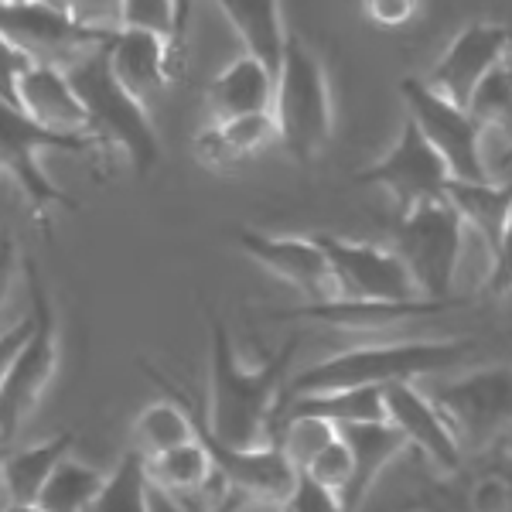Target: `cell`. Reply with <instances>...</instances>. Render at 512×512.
I'll return each instance as SVG.
<instances>
[{
	"instance_id": "836d02e7",
	"label": "cell",
	"mask_w": 512,
	"mask_h": 512,
	"mask_svg": "<svg viewBox=\"0 0 512 512\" xmlns=\"http://www.w3.org/2000/svg\"><path fill=\"white\" fill-rule=\"evenodd\" d=\"M366 11H369V18H373L376 24L396 28V24L414 21L417 11H420V4H414V0H369Z\"/></svg>"
},
{
	"instance_id": "e575fe53",
	"label": "cell",
	"mask_w": 512,
	"mask_h": 512,
	"mask_svg": "<svg viewBox=\"0 0 512 512\" xmlns=\"http://www.w3.org/2000/svg\"><path fill=\"white\" fill-rule=\"evenodd\" d=\"M28 335H31V315H24L21 321H14L7 332H0V383H4L11 362L18 359L21 345L28 342Z\"/></svg>"
},
{
	"instance_id": "3957f363",
	"label": "cell",
	"mask_w": 512,
	"mask_h": 512,
	"mask_svg": "<svg viewBox=\"0 0 512 512\" xmlns=\"http://www.w3.org/2000/svg\"><path fill=\"white\" fill-rule=\"evenodd\" d=\"M69 86L86 113V134L99 147H117L130 168L147 178L161 164V137L147 106H140L127 89L113 79L106 62V45L82 55L65 69Z\"/></svg>"
},
{
	"instance_id": "277c9868",
	"label": "cell",
	"mask_w": 512,
	"mask_h": 512,
	"mask_svg": "<svg viewBox=\"0 0 512 512\" xmlns=\"http://www.w3.org/2000/svg\"><path fill=\"white\" fill-rule=\"evenodd\" d=\"M270 117L277 127V144L301 168H311L332 140V82L325 62L304 38H287L284 65L274 86Z\"/></svg>"
},
{
	"instance_id": "d6986e66",
	"label": "cell",
	"mask_w": 512,
	"mask_h": 512,
	"mask_svg": "<svg viewBox=\"0 0 512 512\" xmlns=\"http://www.w3.org/2000/svg\"><path fill=\"white\" fill-rule=\"evenodd\" d=\"M106 62H110L113 79L147 110H154V103L181 76L168 55V45L140 31H120L106 45Z\"/></svg>"
},
{
	"instance_id": "603a6c76",
	"label": "cell",
	"mask_w": 512,
	"mask_h": 512,
	"mask_svg": "<svg viewBox=\"0 0 512 512\" xmlns=\"http://www.w3.org/2000/svg\"><path fill=\"white\" fill-rule=\"evenodd\" d=\"M274 76L263 65H256L246 55H236L219 76H212L205 89V106H209L212 123L222 120H243L270 113L274 106Z\"/></svg>"
},
{
	"instance_id": "ba28073f",
	"label": "cell",
	"mask_w": 512,
	"mask_h": 512,
	"mask_svg": "<svg viewBox=\"0 0 512 512\" xmlns=\"http://www.w3.org/2000/svg\"><path fill=\"white\" fill-rule=\"evenodd\" d=\"M431 403L451 427L461 454L492 448L512 434V366H489L437 383Z\"/></svg>"
},
{
	"instance_id": "8fae6325",
	"label": "cell",
	"mask_w": 512,
	"mask_h": 512,
	"mask_svg": "<svg viewBox=\"0 0 512 512\" xmlns=\"http://www.w3.org/2000/svg\"><path fill=\"white\" fill-rule=\"evenodd\" d=\"M0 35L31 65L69 69L82 55L110 45L79 28L69 4L52 0H0Z\"/></svg>"
},
{
	"instance_id": "ffe728a7",
	"label": "cell",
	"mask_w": 512,
	"mask_h": 512,
	"mask_svg": "<svg viewBox=\"0 0 512 512\" xmlns=\"http://www.w3.org/2000/svg\"><path fill=\"white\" fill-rule=\"evenodd\" d=\"M140 369H144L147 379L164 393V400L147 403L134 417V448L130 451H137L144 461H151V458H161V454L181 448V444L195 441V414L188 410L185 396H181V386H175L168 376L158 373V366L140 359Z\"/></svg>"
},
{
	"instance_id": "7a4b0ae2",
	"label": "cell",
	"mask_w": 512,
	"mask_h": 512,
	"mask_svg": "<svg viewBox=\"0 0 512 512\" xmlns=\"http://www.w3.org/2000/svg\"><path fill=\"white\" fill-rule=\"evenodd\" d=\"M475 355V338H410V342L355 345L308 369H297L284 386V400L328 390H386L393 383H417L424 376L458 369Z\"/></svg>"
},
{
	"instance_id": "5bb4252c",
	"label": "cell",
	"mask_w": 512,
	"mask_h": 512,
	"mask_svg": "<svg viewBox=\"0 0 512 512\" xmlns=\"http://www.w3.org/2000/svg\"><path fill=\"white\" fill-rule=\"evenodd\" d=\"M506 55H509V28L489 24V21H475L451 38V45L444 48V55L434 62L424 86L441 99H448L451 106H458V110H468L475 89L482 86L485 76H489Z\"/></svg>"
},
{
	"instance_id": "e0dca14e",
	"label": "cell",
	"mask_w": 512,
	"mask_h": 512,
	"mask_svg": "<svg viewBox=\"0 0 512 512\" xmlns=\"http://www.w3.org/2000/svg\"><path fill=\"white\" fill-rule=\"evenodd\" d=\"M465 301H403V304H352V301H325V304H297L287 311H270L274 321H315V325H332L338 332L355 335H379L400 328L407 321H420L431 315L458 308Z\"/></svg>"
},
{
	"instance_id": "8992f818",
	"label": "cell",
	"mask_w": 512,
	"mask_h": 512,
	"mask_svg": "<svg viewBox=\"0 0 512 512\" xmlns=\"http://www.w3.org/2000/svg\"><path fill=\"white\" fill-rule=\"evenodd\" d=\"M461 250H465V226L448 205V198L424 202L396 216L393 253L407 267L420 301H454L451 291Z\"/></svg>"
},
{
	"instance_id": "52a82bcc",
	"label": "cell",
	"mask_w": 512,
	"mask_h": 512,
	"mask_svg": "<svg viewBox=\"0 0 512 512\" xmlns=\"http://www.w3.org/2000/svg\"><path fill=\"white\" fill-rule=\"evenodd\" d=\"M48 151H62V154H86L96 151L93 140H69V137H55L48 130L35 127L18 106L0 103V178H11L21 188V195L28 198L31 216L41 229H48V219L59 209L76 212V202L65 188L55 185L48 178L45 158Z\"/></svg>"
},
{
	"instance_id": "6da1fadb",
	"label": "cell",
	"mask_w": 512,
	"mask_h": 512,
	"mask_svg": "<svg viewBox=\"0 0 512 512\" xmlns=\"http://www.w3.org/2000/svg\"><path fill=\"white\" fill-rule=\"evenodd\" d=\"M209 332V407L202 427L209 437L236 451H256L277 444V414L297 352V338H287L260 366H246L236 352L229 325L209 301H202Z\"/></svg>"
},
{
	"instance_id": "7402d4cb",
	"label": "cell",
	"mask_w": 512,
	"mask_h": 512,
	"mask_svg": "<svg viewBox=\"0 0 512 512\" xmlns=\"http://www.w3.org/2000/svg\"><path fill=\"white\" fill-rule=\"evenodd\" d=\"M338 434H342V441L352 451V478L342 492V509L359 512L362 502L369 499V492L376 489L379 475L407 451V441L386 420H379V424H352L342 427Z\"/></svg>"
},
{
	"instance_id": "60d3db41",
	"label": "cell",
	"mask_w": 512,
	"mask_h": 512,
	"mask_svg": "<svg viewBox=\"0 0 512 512\" xmlns=\"http://www.w3.org/2000/svg\"><path fill=\"white\" fill-rule=\"evenodd\" d=\"M509 52H512V28H509Z\"/></svg>"
},
{
	"instance_id": "f1b7e54d",
	"label": "cell",
	"mask_w": 512,
	"mask_h": 512,
	"mask_svg": "<svg viewBox=\"0 0 512 512\" xmlns=\"http://www.w3.org/2000/svg\"><path fill=\"white\" fill-rule=\"evenodd\" d=\"M86 512H151V478L137 451H127L117 461Z\"/></svg>"
},
{
	"instance_id": "d6a6232c",
	"label": "cell",
	"mask_w": 512,
	"mask_h": 512,
	"mask_svg": "<svg viewBox=\"0 0 512 512\" xmlns=\"http://www.w3.org/2000/svg\"><path fill=\"white\" fill-rule=\"evenodd\" d=\"M28 59L11 45L4 35H0V103H11L14 106V93H18V79L21 72L28 69Z\"/></svg>"
},
{
	"instance_id": "2e32d148",
	"label": "cell",
	"mask_w": 512,
	"mask_h": 512,
	"mask_svg": "<svg viewBox=\"0 0 512 512\" xmlns=\"http://www.w3.org/2000/svg\"><path fill=\"white\" fill-rule=\"evenodd\" d=\"M383 417L386 424L396 427L407 448L420 454L431 475L454 472L461 465V448L454 441L451 427L437 414L431 396L417 390V383H393L383 390Z\"/></svg>"
},
{
	"instance_id": "d4e9b609",
	"label": "cell",
	"mask_w": 512,
	"mask_h": 512,
	"mask_svg": "<svg viewBox=\"0 0 512 512\" xmlns=\"http://www.w3.org/2000/svg\"><path fill=\"white\" fill-rule=\"evenodd\" d=\"M277 144V127L270 113L243 120H222L209 123L195 137V158L212 171H233L239 164L253 161L260 151Z\"/></svg>"
},
{
	"instance_id": "d590c367",
	"label": "cell",
	"mask_w": 512,
	"mask_h": 512,
	"mask_svg": "<svg viewBox=\"0 0 512 512\" xmlns=\"http://www.w3.org/2000/svg\"><path fill=\"white\" fill-rule=\"evenodd\" d=\"M14 274H18V250L11 239H0V308L7 304V294L14 287Z\"/></svg>"
},
{
	"instance_id": "8d00e7d4",
	"label": "cell",
	"mask_w": 512,
	"mask_h": 512,
	"mask_svg": "<svg viewBox=\"0 0 512 512\" xmlns=\"http://www.w3.org/2000/svg\"><path fill=\"white\" fill-rule=\"evenodd\" d=\"M151 512H188V506L181 499H175V495H168L151 485Z\"/></svg>"
},
{
	"instance_id": "7bdbcfd3",
	"label": "cell",
	"mask_w": 512,
	"mask_h": 512,
	"mask_svg": "<svg viewBox=\"0 0 512 512\" xmlns=\"http://www.w3.org/2000/svg\"><path fill=\"white\" fill-rule=\"evenodd\" d=\"M0 239H4V236H0Z\"/></svg>"
},
{
	"instance_id": "74e56055",
	"label": "cell",
	"mask_w": 512,
	"mask_h": 512,
	"mask_svg": "<svg viewBox=\"0 0 512 512\" xmlns=\"http://www.w3.org/2000/svg\"><path fill=\"white\" fill-rule=\"evenodd\" d=\"M0 512H45L38 506V502H24V506H14V502H4V509Z\"/></svg>"
},
{
	"instance_id": "4fadbf2b",
	"label": "cell",
	"mask_w": 512,
	"mask_h": 512,
	"mask_svg": "<svg viewBox=\"0 0 512 512\" xmlns=\"http://www.w3.org/2000/svg\"><path fill=\"white\" fill-rule=\"evenodd\" d=\"M352 178L355 185L383 188L393 198L396 216H403V212L417 209L424 202H437L451 185L448 168H444L441 158L431 151V144L420 137V130L407 117H403L400 134L390 144V151L383 158H376L369 168L355 171Z\"/></svg>"
},
{
	"instance_id": "cb8c5ba5",
	"label": "cell",
	"mask_w": 512,
	"mask_h": 512,
	"mask_svg": "<svg viewBox=\"0 0 512 512\" xmlns=\"http://www.w3.org/2000/svg\"><path fill=\"white\" fill-rule=\"evenodd\" d=\"M444 198L458 212L461 226L482 239L492 260L512 219V175L506 181H451Z\"/></svg>"
},
{
	"instance_id": "1f68e13d",
	"label": "cell",
	"mask_w": 512,
	"mask_h": 512,
	"mask_svg": "<svg viewBox=\"0 0 512 512\" xmlns=\"http://www.w3.org/2000/svg\"><path fill=\"white\" fill-rule=\"evenodd\" d=\"M509 291H512V219L506 226V236H502V243H499V253L489 260V277H485L482 294L499 301V297H506Z\"/></svg>"
},
{
	"instance_id": "484cf974",
	"label": "cell",
	"mask_w": 512,
	"mask_h": 512,
	"mask_svg": "<svg viewBox=\"0 0 512 512\" xmlns=\"http://www.w3.org/2000/svg\"><path fill=\"white\" fill-rule=\"evenodd\" d=\"M72 444H76V434L59 431L55 437L28 444V448H7L4 465H0V492H4V502H14V506L38 502V495L48 485L52 472L72 454Z\"/></svg>"
},
{
	"instance_id": "5b68a950",
	"label": "cell",
	"mask_w": 512,
	"mask_h": 512,
	"mask_svg": "<svg viewBox=\"0 0 512 512\" xmlns=\"http://www.w3.org/2000/svg\"><path fill=\"white\" fill-rule=\"evenodd\" d=\"M24 274H28L31 335L21 345L11 369H7L4 383H0V448H11V441L38 410L55 373H59V318H55V304L45 291V280H41L35 263H28Z\"/></svg>"
},
{
	"instance_id": "7c38bea8",
	"label": "cell",
	"mask_w": 512,
	"mask_h": 512,
	"mask_svg": "<svg viewBox=\"0 0 512 512\" xmlns=\"http://www.w3.org/2000/svg\"><path fill=\"white\" fill-rule=\"evenodd\" d=\"M400 96L407 106V120L431 144L451 181H489L482 164V134L468 110H458L448 99L431 93L424 79H400Z\"/></svg>"
},
{
	"instance_id": "ac0fdd59",
	"label": "cell",
	"mask_w": 512,
	"mask_h": 512,
	"mask_svg": "<svg viewBox=\"0 0 512 512\" xmlns=\"http://www.w3.org/2000/svg\"><path fill=\"white\" fill-rule=\"evenodd\" d=\"M14 106H18L35 127L48 130V134L69 137V140H89L86 113H82L79 99L72 93L65 69H55V65H28L18 79Z\"/></svg>"
},
{
	"instance_id": "f546056e",
	"label": "cell",
	"mask_w": 512,
	"mask_h": 512,
	"mask_svg": "<svg viewBox=\"0 0 512 512\" xmlns=\"http://www.w3.org/2000/svg\"><path fill=\"white\" fill-rule=\"evenodd\" d=\"M297 475L311 478V482L321 485V489L335 492L338 502H342V492L352 478V451H349V444L342 441V434L335 431L332 437H328V441L321 444L308 461H304V468Z\"/></svg>"
},
{
	"instance_id": "4dcf8cb0",
	"label": "cell",
	"mask_w": 512,
	"mask_h": 512,
	"mask_svg": "<svg viewBox=\"0 0 512 512\" xmlns=\"http://www.w3.org/2000/svg\"><path fill=\"white\" fill-rule=\"evenodd\" d=\"M277 509L280 512H345L335 492L321 489V485H315L304 475L294 478V489L287 492V499L280 502Z\"/></svg>"
},
{
	"instance_id": "30bf717a",
	"label": "cell",
	"mask_w": 512,
	"mask_h": 512,
	"mask_svg": "<svg viewBox=\"0 0 512 512\" xmlns=\"http://www.w3.org/2000/svg\"><path fill=\"white\" fill-rule=\"evenodd\" d=\"M332 270L335 301L352 304H403L420 301L400 256L376 243H355L332 233H311Z\"/></svg>"
},
{
	"instance_id": "9c48e42d",
	"label": "cell",
	"mask_w": 512,
	"mask_h": 512,
	"mask_svg": "<svg viewBox=\"0 0 512 512\" xmlns=\"http://www.w3.org/2000/svg\"><path fill=\"white\" fill-rule=\"evenodd\" d=\"M400 512H512V434L465 454L454 472H427Z\"/></svg>"
},
{
	"instance_id": "4316f807",
	"label": "cell",
	"mask_w": 512,
	"mask_h": 512,
	"mask_svg": "<svg viewBox=\"0 0 512 512\" xmlns=\"http://www.w3.org/2000/svg\"><path fill=\"white\" fill-rule=\"evenodd\" d=\"M291 420H315L332 431L352 424H379L383 417V390H328V393H308L291 396L280 403L277 431Z\"/></svg>"
},
{
	"instance_id": "f35d334b",
	"label": "cell",
	"mask_w": 512,
	"mask_h": 512,
	"mask_svg": "<svg viewBox=\"0 0 512 512\" xmlns=\"http://www.w3.org/2000/svg\"><path fill=\"white\" fill-rule=\"evenodd\" d=\"M188 512H209V509H202V506H195V502H185Z\"/></svg>"
},
{
	"instance_id": "ab89813d",
	"label": "cell",
	"mask_w": 512,
	"mask_h": 512,
	"mask_svg": "<svg viewBox=\"0 0 512 512\" xmlns=\"http://www.w3.org/2000/svg\"><path fill=\"white\" fill-rule=\"evenodd\" d=\"M4 451H7V448H0V465H4ZM0 495H4V492H0Z\"/></svg>"
},
{
	"instance_id": "b9f144b4",
	"label": "cell",
	"mask_w": 512,
	"mask_h": 512,
	"mask_svg": "<svg viewBox=\"0 0 512 512\" xmlns=\"http://www.w3.org/2000/svg\"><path fill=\"white\" fill-rule=\"evenodd\" d=\"M236 512H253V509H236Z\"/></svg>"
},
{
	"instance_id": "9a60e30c",
	"label": "cell",
	"mask_w": 512,
	"mask_h": 512,
	"mask_svg": "<svg viewBox=\"0 0 512 512\" xmlns=\"http://www.w3.org/2000/svg\"><path fill=\"white\" fill-rule=\"evenodd\" d=\"M233 236L236 246L253 263H260L267 274H274L277 280L291 284L294 291H301L304 304L335 301L332 270H328L325 253L318 250V243L311 236H274L267 229L253 226H236Z\"/></svg>"
},
{
	"instance_id": "83f0119b",
	"label": "cell",
	"mask_w": 512,
	"mask_h": 512,
	"mask_svg": "<svg viewBox=\"0 0 512 512\" xmlns=\"http://www.w3.org/2000/svg\"><path fill=\"white\" fill-rule=\"evenodd\" d=\"M106 475L93 465H82L79 458H65L48 478L38 495V506L45 512H86L103 489Z\"/></svg>"
},
{
	"instance_id": "44dd1931",
	"label": "cell",
	"mask_w": 512,
	"mask_h": 512,
	"mask_svg": "<svg viewBox=\"0 0 512 512\" xmlns=\"http://www.w3.org/2000/svg\"><path fill=\"white\" fill-rule=\"evenodd\" d=\"M219 14L233 28L246 59L263 65L277 82L287 52V38H291V31L284 24V7L274 4V0H222Z\"/></svg>"
}]
</instances>
